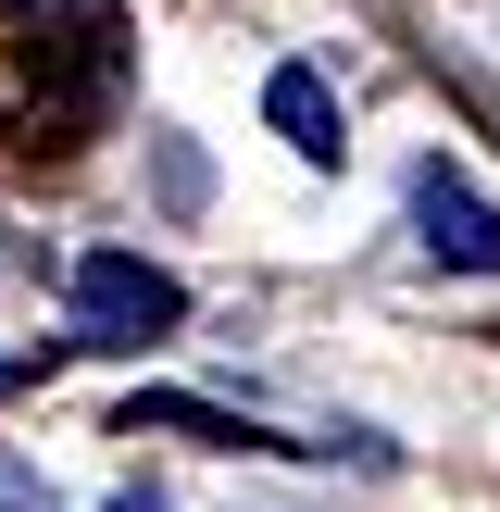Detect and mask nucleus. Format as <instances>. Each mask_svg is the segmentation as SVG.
I'll use <instances>...</instances> for the list:
<instances>
[{
	"label": "nucleus",
	"mask_w": 500,
	"mask_h": 512,
	"mask_svg": "<svg viewBox=\"0 0 500 512\" xmlns=\"http://www.w3.org/2000/svg\"><path fill=\"white\" fill-rule=\"evenodd\" d=\"M175 313H188V288H175L163 263H138V250H88V263H75V338L88 350H138V338H163Z\"/></svg>",
	"instance_id": "1"
},
{
	"label": "nucleus",
	"mask_w": 500,
	"mask_h": 512,
	"mask_svg": "<svg viewBox=\"0 0 500 512\" xmlns=\"http://www.w3.org/2000/svg\"><path fill=\"white\" fill-rule=\"evenodd\" d=\"M413 225H425V250H438V263L500 275V200H475V188H463V163H438V150L413 163Z\"/></svg>",
	"instance_id": "2"
},
{
	"label": "nucleus",
	"mask_w": 500,
	"mask_h": 512,
	"mask_svg": "<svg viewBox=\"0 0 500 512\" xmlns=\"http://www.w3.org/2000/svg\"><path fill=\"white\" fill-rule=\"evenodd\" d=\"M263 113H275V138H288L300 163H338V150H350V125H338V100H325L313 63H275L263 75Z\"/></svg>",
	"instance_id": "3"
},
{
	"label": "nucleus",
	"mask_w": 500,
	"mask_h": 512,
	"mask_svg": "<svg viewBox=\"0 0 500 512\" xmlns=\"http://www.w3.org/2000/svg\"><path fill=\"white\" fill-rule=\"evenodd\" d=\"M125 512H138V500H125Z\"/></svg>",
	"instance_id": "4"
}]
</instances>
